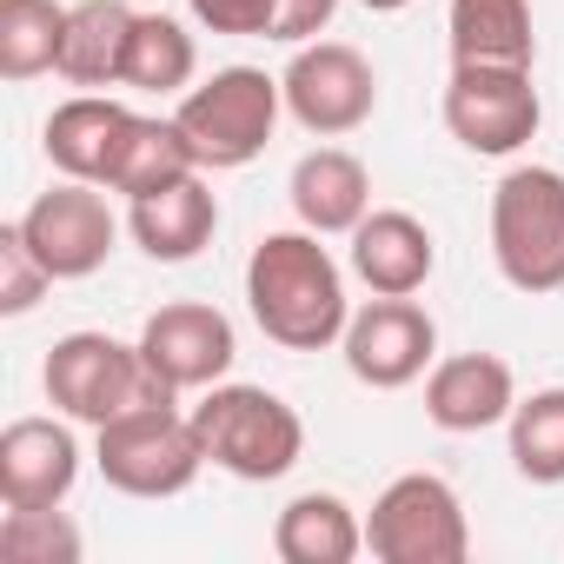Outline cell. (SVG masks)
<instances>
[{"instance_id": "cell-23", "label": "cell", "mask_w": 564, "mask_h": 564, "mask_svg": "<svg viewBox=\"0 0 564 564\" xmlns=\"http://www.w3.org/2000/svg\"><path fill=\"white\" fill-rule=\"evenodd\" d=\"M186 173H199V160H193L180 120H147V113H140L133 133H127V147H120V160H113L107 193L147 199V193H160V186H173V180H186Z\"/></svg>"}, {"instance_id": "cell-13", "label": "cell", "mask_w": 564, "mask_h": 564, "mask_svg": "<svg viewBox=\"0 0 564 564\" xmlns=\"http://www.w3.org/2000/svg\"><path fill=\"white\" fill-rule=\"evenodd\" d=\"M74 485H80V438L61 419H14L0 432V505L8 511L67 505Z\"/></svg>"}, {"instance_id": "cell-17", "label": "cell", "mask_w": 564, "mask_h": 564, "mask_svg": "<svg viewBox=\"0 0 564 564\" xmlns=\"http://www.w3.org/2000/svg\"><path fill=\"white\" fill-rule=\"evenodd\" d=\"M127 232L140 239L147 259L186 265V259H199V252L213 246V232H219V199H213V186H206L199 173H186V180H173V186L133 199Z\"/></svg>"}, {"instance_id": "cell-16", "label": "cell", "mask_w": 564, "mask_h": 564, "mask_svg": "<svg viewBox=\"0 0 564 564\" xmlns=\"http://www.w3.org/2000/svg\"><path fill=\"white\" fill-rule=\"evenodd\" d=\"M133 107H120V100H107V94H74V100H61L54 113H47V160L61 166V180H94V186H107L113 180V160H120V147H127V133H133Z\"/></svg>"}, {"instance_id": "cell-5", "label": "cell", "mask_w": 564, "mask_h": 564, "mask_svg": "<svg viewBox=\"0 0 564 564\" xmlns=\"http://www.w3.org/2000/svg\"><path fill=\"white\" fill-rule=\"evenodd\" d=\"M94 458H100V478L127 498H180L199 478L206 445L193 432V412H180V399H147L113 425H100Z\"/></svg>"}, {"instance_id": "cell-1", "label": "cell", "mask_w": 564, "mask_h": 564, "mask_svg": "<svg viewBox=\"0 0 564 564\" xmlns=\"http://www.w3.org/2000/svg\"><path fill=\"white\" fill-rule=\"evenodd\" d=\"M246 306H252V326L272 346H286V352H326L333 339H346V319H352L346 272L319 246L313 226L265 232L252 246V259H246Z\"/></svg>"}, {"instance_id": "cell-22", "label": "cell", "mask_w": 564, "mask_h": 564, "mask_svg": "<svg viewBox=\"0 0 564 564\" xmlns=\"http://www.w3.org/2000/svg\"><path fill=\"white\" fill-rule=\"evenodd\" d=\"M67 8L61 0H0V80H41L61 67Z\"/></svg>"}, {"instance_id": "cell-24", "label": "cell", "mask_w": 564, "mask_h": 564, "mask_svg": "<svg viewBox=\"0 0 564 564\" xmlns=\"http://www.w3.org/2000/svg\"><path fill=\"white\" fill-rule=\"evenodd\" d=\"M193 67H199V47H193V34L173 14H140L133 21L120 87H133V94H186Z\"/></svg>"}, {"instance_id": "cell-26", "label": "cell", "mask_w": 564, "mask_h": 564, "mask_svg": "<svg viewBox=\"0 0 564 564\" xmlns=\"http://www.w3.org/2000/svg\"><path fill=\"white\" fill-rule=\"evenodd\" d=\"M0 551H8L14 564H74L80 557V531L67 524L61 505L8 511V518H0Z\"/></svg>"}, {"instance_id": "cell-10", "label": "cell", "mask_w": 564, "mask_h": 564, "mask_svg": "<svg viewBox=\"0 0 564 564\" xmlns=\"http://www.w3.org/2000/svg\"><path fill=\"white\" fill-rule=\"evenodd\" d=\"M140 359H147V372L160 379V392H206V386H219L226 372H232V359H239V339H232V319L219 313V306H199V300H173V306H160L147 326H140Z\"/></svg>"}, {"instance_id": "cell-7", "label": "cell", "mask_w": 564, "mask_h": 564, "mask_svg": "<svg viewBox=\"0 0 564 564\" xmlns=\"http://www.w3.org/2000/svg\"><path fill=\"white\" fill-rule=\"evenodd\" d=\"M366 551L379 564H465L471 524H465L458 491L438 471L392 478L366 511Z\"/></svg>"}, {"instance_id": "cell-29", "label": "cell", "mask_w": 564, "mask_h": 564, "mask_svg": "<svg viewBox=\"0 0 564 564\" xmlns=\"http://www.w3.org/2000/svg\"><path fill=\"white\" fill-rule=\"evenodd\" d=\"M339 14V0H279V21H272V41H286V47H306L333 28Z\"/></svg>"}, {"instance_id": "cell-8", "label": "cell", "mask_w": 564, "mask_h": 564, "mask_svg": "<svg viewBox=\"0 0 564 564\" xmlns=\"http://www.w3.org/2000/svg\"><path fill=\"white\" fill-rule=\"evenodd\" d=\"M538 120H544V100L531 87V67H478V61L452 67V80H445V133L465 153L505 160V153L538 140Z\"/></svg>"}, {"instance_id": "cell-28", "label": "cell", "mask_w": 564, "mask_h": 564, "mask_svg": "<svg viewBox=\"0 0 564 564\" xmlns=\"http://www.w3.org/2000/svg\"><path fill=\"white\" fill-rule=\"evenodd\" d=\"M193 21L232 41H272L279 21V0H193Z\"/></svg>"}, {"instance_id": "cell-6", "label": "cell", "mask_w": 564, "mask_h": 564, "mask_svg": "<svg viewBox=\"0 0 564 564\" xmlns=\"http://www.w3.org/2000/svg\"><path fill=\"white\" fill-rule=\"evenodd\" d=\"M41 386H47L54 412H67L74 425H94V432L113 425L120 412L147 405V399H173L147 372L140 346H120L113 333H67V339H54Z\"/></svg>"}, {"instance_id": "cell-4", "label": "cell", "mask_w": 564, "mask_h": 564, "mask_svg": "<svg viewBox=\"0 0 564 564\" xmlns=\"http://www.w3.org/2000/svg\"><path fill=\"white\" fill-rule=\"evenodd\" d=\"M491 259L511 293H557L564 286V173L557 166H511L491 186Z\"/></svg>"}, {"instance_id": "cell-27", "label": "cell", "mask_w": 564, "mask_h": 564, "mask_svg": "<svg viewBox=\"0 0 564 564\" xmlns=\"http://www.w3.org/2000/svg\"><path fill=\"white\" fill-rule=\"evenodd\" d=\"M47 286H54V272L34 259L21 219L0 226V313H8V319H28V313L47 300Z\"/></svg>"}, {"instance_id": "cell-12", "label": "cell", "mask_w": 564, "mask_h": 564, "mask_svg": "<svg viewBox=\"0 0 564 564\" xmlns=\"http://www.w3.org/2000/svg\"><path fill=\"white\" fill-rule=\"evenodd\" d=\"M346 372L372 392H399L412 379H425V366L438 359V326L425 306L412 300H386L372 293V306H359L346 319Z\"/></svg>"}, {"instance_id": "cell-25", "label": "cell", "mask_w": 564, "mask_h": 564, "mask_svg": "<svg viewBox=\"0 0 564 564\" xmlns=\"http://www.w3.org/2000/svg\"><path fill=\"white\" fill-rule=\"evenodd\" d=\"M511 465L531 485H564V386H544L511 405Z\"/></svg>"}, {"instance_id": "cell-19", "label": "cell", "mask_w": 564, "mask_h": 564, "mask_svg": "<svg viewBox=\"0 0 564 564\" xmlns=\"http://www.w3.org/2000/svg\"><path fill=\"white\" fill-rule=\"evenodd\" d=\"M272 551L286 564H352L366 551V518L339 491H300L272 518Z\"/></svg>"}, {"instance_id": "cell-2", "label": "cell", "mask_w": 564, "mask_h": 564, "mask_svg": "<svg viewBox=\"0 0 564 564\" xmlns=\"http://www.w3.org/2000/svg\"><path fill=\"white\" fill-rule=\"evenodd\" d=\"M193 432L206 445V465H219L246 485H272L306 458L300 412L265 386H226V379L206 386L193 405Z\"/></svg>"}, {"instance_id": "cell-15", "label": "cell", "mask_w": 564, "mask_h": 564, "mask_svg": "<svg viewBox=\"0 0 564 564\" xmlns=\"http://www.w3.org/2000/svg\"><path fill=\"white\" fill-rule=\"evenodd\" d=\"M438 265V246H432V226L419 213H399V206H379L352 226V272L366 279L372 293L386 300H412Z\"/></svg>"}, {"instance_id": "cell-20", "label": "cell", "mask_w": 564, "mask_h": 564, "mask_svg": "<svg viewBox=\"0 0 564 564\" xmlns=\"http://www.w3.org/2000/svg\"><path fill=\"white\" fill-rule=\"evenodd\" d=\"M133 8L127 0H80V8H67V41H61V80L74 87H120L127 74V41H133Z\"/></svg>"}, {"instance_id": "cell-30", "label": "cell", "mask_w": 564, "mask_h": 564, "mask_svg": "<svg viewBox=\"0 0 564 564\" xmlns=\"http://www.w3.org/2000/svg\"><path fill=\"white\" fill-rule=\"evenodd\" d=\"M359 8H372V14H399V8H412V0H359Z\"/></svg>"}, {"instance_id": "cell-9", "label": "cell", "mask_w": 564, "mask_h": 564, "mask_svg": "<svg viewBox=\"0 0 564 564\" xmlns=\"http://www.w3.org/2000/svg\"><path fill=\"white\" fill-rule=\"evenodd\" d=\"M279 87H286V113L306 133H319V140L359 133L372 120V107H379V74L346 41H306V47H293Z\"/></svg>"}, {"instance_id": "cell-18", "label": "cell", "mask_w": 564, "mask_h": 564, "mask_svg": "<svg viewBox=\"0 0 564 564\" xmlns=\"http://www.w3.org/2000/svg\"><path fill=\"white\" fill-rule=\"evenodd\" d=\"M286 199H293L300 226H313L319 239H326V232H352V226L372 213V173H366V160L346 153V147H313V153L293 166Z\"/></svg>"}, {"instance_id": "cell-11", "label": "cell", "mask_w": 564, "mask_h": 564, "mask_svg": "<svg viewBox=\"0 0 564 564\" xmlns=\"http://www.w3.org/2000/svg\"><path fill=\"white\" fill-rule=\"evenodd\" d=\"M21 232H28L34 259L54 279H87V272L107 265V252L120 239V219H113V206L100 199L94 180H61L21 213Z\"/></svg>"}, {"instance_id": "cell-14", "label": "cell", "mask_w": 564, "mask_h": 564, "mask_svg": "<svg viewBox=\"0 0 564 564\" xmlns=\"http://www.w3.org/2000/svg\"><path fill=\"white\" fill-rule=\"evenodd\" d=\"M518 405V379L498 352H452L425 379V419L438 432H491Z\"/></svg>"}, {"instance_id": "cell-3", "label": "cell", "mask_w": 564, "mask_h": 564, "mask_svg": "<svg viewBox=\"0 0 564 564\" xmlns=\"http://www.w3.org/2000/svg\"><path fill=\"white\" fill-rule=\"evenodd\" d=\"M279 107H286V87H279L265 67H219L213 80L186 87L173 120L199 160V173H239L265 153Z\"/></svg>"}, {"instance_id": "cell-21", "label": "cell", "mask_w": 564, "mask_h": 564, "mask_svg": "<svg viewBox=\"0 0 564 564\" xmlns=\"http://www.w3.org/2000/svg\"><path fill=\"white\" fill-rule=\"evenodd\" d=\"M452 34V67H531L538 61V28H531V0H452L445 14Z\"/></svg>"}]
</instances>
